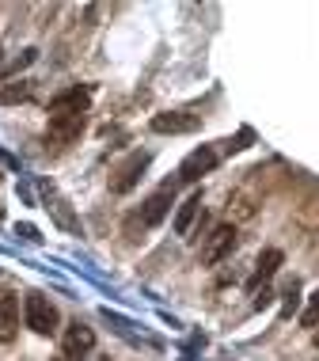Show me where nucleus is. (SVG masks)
<instances>
[{
  "mask_svg": "<svg viewBox=\"0 0 319 361\" xmlns=\"http://www.w3.org/2000/svg\"><path fill=\"white\" fill-rule=\"evenodd\" d=\"M232 251H236V224H213L209 236H201L198 259L206 262V267H217L220 259L232 255Z\"/></svg>",
  "mask_w": 319,
  "mask_h": 361,
  "instance_id": "f257e3e1",
  "label": "nucleus"
},
{
  "mask_svg": "<svg viewBox=\"0 0 319 361\" xmlns=\"http://www.w3.org/2000/svg\"><path fill=\"white\" fill-rule=\"evenodd\" d=\"M23 319H27V327H31L35 335H42V338H50L54 331H57V308L42 297V293H27Z\"/></svg>",
  "mask_w": 319,
  "mask_h": 361,
  "instance_id": "f03ea898",
  "label": "nucleus"
},
{
  "mask_svg": "<svg viewBox=\"0 0 319 361\" xmlns=\"http://www.w3.org/2000/svg\"><path fill=\"white\" fill-rule=\"evenodd\" d=\"M95 354V331L80 319H73L61 335V357L65 361H88Z\"/></svg>",
  "mask_w": 319,
  "mask_h": 361,
  "instance_id": "7ed1b4c3",
  "label": "nucleus"
},
{
  "mask_svg": "<svg viewBox=\"0 0 319 361\" xmlns=\"http://www.w3.org/2000/svg\"><path fill=\"white\" fill-rule=\"evenodd\" d=\"M88 118L84 114H50V126H46V141L54 145H73L84 133Z\"/></svg>",
  "mask_w": 319,
  "mask_h": 361,
  "instance_id": "20e7f679",
  "label": "nucleus"
},
{
  "mask_svg": "<svg viewBox=\"0 0 319 361\" xmlns=\"http://www.w3.org/2000/svg\"><path fill=\"white\" fill-rule=\"evenodd\" d=\"M171 206H175V183H163V187L152 194L149 202H144V209H141V224L144 228H156V224L171 213Z\"/></svg>",
  "mask_w": 319,
  "mask_h": 361,
  "instance_id": "39448f33",
  "label": "nucleus"
},
{
  "mask_svg": "<svg viewBox=\"0 0 319 361\" xmlns=\"http://www.w3.org/2000/svg\"><path fill=\"white\" fill-rule=\"evenodd\" d=\"M213 168H217V149L201 145V149H194L187 160L179 164V179H182V183H198L201 175H209Z\"/></svg>",
  "mask_w": 319,
  "mask_h": 361,
  "instance_id": "423d86ee",
  "label": "nucleus"
},
{
  "mask_svg": "<svg viewBox=\"0 0 319 361\" xmlns=\"http://www.w3.org/2000/svg\"><path fill=\"white\" fill-rule=\"evenodd\" d=\"M92 106V92L88 87H65V92H57L50 99V114H88Z\"/></svg>",
  "mask_w": 319,
  "mask_h": 361,
  "instance_id": "0eeeda50",
  "label": "nucleus"
},
{
  "mask_svg": "<svg viewBox=\"0 0 319 361\" xmlns=\"http://www.w3.org/2000/svg\"><path fill=\"white\" fill-rule=\"evenodd\" d=\"M144 168H149V152H133L130 160H125L122 168H118V175L111 179V190H114V194H130V190L141 183Z\"/></svg>",
  "mask_w": 319,
  "mask_h": 361,
  "instance_id": "6e6552de",
  "label": "nucleus"
},
{
  "mask_svg": "<svg viewBox=\"0 0 319 361\" xmlns=\"http://www.w3.org/2000/svg\"><path fill=\"white\" fill-rule=\"evenodd\" d=\"M198 130V114L187 111H163L152 118V133H194Z\"/></svg>",
  "mask_w": 319,
  "mask_h": 361,
  "instance_id": "1a4fd4ad",
  "label": "nucleus"
},
{
  "mask_svg": "<svg viewBox=\"0 0 319 361\" xmlns=\"http://www.w3.org/2000/svg\"><path fill=\"white\" fill-rule=\"evenodd\" d=\"M42 198H46V209H50L54 217H57V224H61V228L80 232V221H76L73 213H69V202H65L61 194H57V190L50 187V183H42Z\"/></svg>",
  "mask_w": 319,
  "mask_h": 361,
  "instance_id": "9d476101",
  "label": "nucleus"
},
{
  "mask_svg": "<svg viewBox=\"0 0 319 361\" xmlns=\"http://www.w3.org/2000/svg\"><path fill=\"white\" fill-rule=\"evenodd\" d=\"M282 262H285V255H282V251H277V247H266L263 255L255 259V274H251V293H255L258 286H263L266 278H274Z\"/></svg>",
  "mask_w": 319,
  "mask_h": 361,
  "instance_id": "9b49d317",
  "label": "nucleus"
},
{
  "mask_svg": "<svg viewBox=\"0 0 319 361\" xmlns=\"http://www.w3.org/2000/svg\"><path fill=\"white\" fill-rule=\"evenodd\" d=\"M198 217H201V190H194L187 202L179 206V213H175V232L179 236H190L194 232V224H198Z\"/></svg>",
  "mask_w": 319,
  "mask_h": 361,
  "instance_id": "f8f14e48",
  "label": "nucleus"
},
{
  "mask_svg": "<svg viewBox=\"0 0 319 361\" xmlns=\"http://www.w3.org/2000/svg\"><path fill=\"white\" fill-rule=\"evenodd\" d=\"M15 324H19V305H15V297H12V293H0V343H12Z\"/></svg>",
  "mask_w": 319,
  "mask_h": 361,
  "instance_id": "ddd939ff",
  "label": "nucleus"
},
{
  "mask_svg": "<svg viewBox=\"0 0 319 361\" xmlns=\"http://www.w3.org/2000/svg\"><path fill=\"white\" fill-rule=\"evenodd\" d=\"M301 327H308V331H319V289L308 297V305H304V312H301Z\"/></svg>",
  "mask_w": 319,
  "mask_h": 361,
  "instance_id": "4468645a",
  "label": "nucleus"
},
{
  "mask_svg": "<svg viewBox=\"0 0 319 361\" xmlns=\"http://www.w3.org/2000/svg\"><path fill=\"white\" fill-rule=\"evenodd\" d=\"M23 99H31V84H27V80H19V84H12V87L0 92V103H23Z\"/></svg>",
  "mask_w": 319,
  "mask_h": 361,
  "instance_id": "2eb2a0df",
  "label": "nucleus"
},
{
  "mask_svg": "<svg viewBox=\"0 0 319 361\" xmlns=\"http://www.w3.org/2000/svg\"><path fill=\"white\" fill-rule=\"evenodd\" d=\"M35 61H38V50L31 46V50H23V54H19V57H15L12 65H8V69H4V76H15V73H23L27 65H35Z\"/></svg>",
  "mask_w": 319,
  "mask_h": 361,
  "instance_id": "dca6fc26",
  "label": "nucleus"
},
{
  "mask_svg": "<svg viewBox=\"0 0 319 361\" xmlns=\"http://www.w3.org/2000/svg\"><path fill=\"white\" fill-rule=\"evenodd\" d=\"M296 308H301V286H296V281H289V289H285V305H282V316H293Z\"/></svg>",
  "mask_w": 319,
  "mask_h": 361,
  "instance_id": "f3484780",
  "label": "nucleus"
},
{
  "mask_svg": "<svg viewBox=\"0 0 319 361\" xmlns=\"http://www.w3.org/2000/svg\"><path fill=\"white\" fill-rule=\"evenodd\" d=\"M247 141H251V130H244L236 141H225V152H239V149H247Z\"/></svg>",
  "mask_w": 319,
  "mask_h": 361,
  "instance_id": "a211bd4d",
  "label": "nucleus"
},
{
  "mask_svg": "<svg viewBox=\"0 0 319 361\" xmlns=\"http://www.w3.org/2000/svg\"><path fill=\"white\" fill-rule=\"evenodd\" d=\"M270 300H274V293H270V289H263V293H258V297H255V308L263 312V308L270 305Z\"/></svg>",
  "mask_w": 319,
  "mask_h": 361,
  "instance_id": "6ab92c4d",
  "label": "nucleus"
},
{
  "mask_svg": "<svg viewBox=\"0 0 319 361\" xmlns=\"http://www.w3.org/2000/svg\"><path fill=\"white\" fill-rule=\"evenodd\" d=\"M19 236H23V240H38L35 224H19Z\"/></svg>",
  "mask_w": 319,
  "mask_h": 361,
  "instance_id": "aec40b11",
  "label": "nucleus"
},
{
  "mask_svg": "<svg viewBox=\"0 0 319 361\" xmlns=\"http://www.w3.org/2000/svg\"><path fill=\"white\" fill-rule=\"evenodd\" d=\"M315 346H319V331H315Z\"/></svg>",
  "mask_w": 319,
  "mask_h": 361,
  "instance_id": "412c9836",
  "label": "nucleus"
},
{
  "mask_svg": "<svg viewBox=\"0 0 319 361\" xmlns=\"http://www.w3.org/2000/svg\"><path fill=\"white\" fill-rule=\"evenodd\" d=\"M50 361H65V357H50Z\"/></svg>",
  "mask_w": 319,
  "mask_h": 361,
  "instance_id": "4be33fe9",
  "label": "nucleus"
},
{
  "mask_svg": "<svg viewBox=\"0 0 319 361\" xmlns=\"http://www.w3.org/2000/svg\"><path fill=\"white\" fill-rule=\"evenodd\" d=\"M99 361H111V357H99Z\"/></svg>",
  "mask_w": 319,
  "mask_h": 361,
  "instance_id": "5701e85b",
  "label": "nucleus"
}]
</instances>
